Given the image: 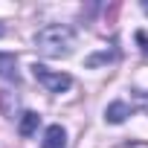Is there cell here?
Wrapping results in <instances>:
<instances>
[{
  "label": "cell",
  "mask_w": 148,
  "mask_h": 148,
  "mask_svg": "<svg viewBox=\"0 0 148 148\" xmlns=\"http://www.w3.org/2000/svg\"><path fill=\"white\" fill-rule=\"evenodd\" d=\"M35 47L47 58H67L73 52V47H76V32H73L70 26H61V23L44 26L35 35Z\"/></svg>",
  "instance_id": "cell-1"
},
{
  "label": "cell",
  "mask_w": 148,
  "mask_h": 148,
  "mask_svg": "<svg viewBox=\"0 0 148 148\" xmlns=\"http://www.w3.org/2000/svg\"><path fill=\"white\" fill-rule=\"evenodd\" d=\"M3 35H6V26H0V38H3Z\"/></svg>",
  "instance_id": "cell-10"
},
{
  "label": "cell",
  "mask_w": 148,
  "mask_h": 148,
  "mask_svg": "<svg viewBox=\"0 0 148 148\" xmlns=\"http://www.w3.org/2000/svg\"><path fill=\"white\" fill-rule=\"evenodd\" d=\"M136 41L142 44V52H148V35L145 32H136Z\"/></svg>",
  "instance_id": "cell-8"
},
{
  "label": "cell",
  "mask_w": 148,
  "mask_h": 148,
  "mask_svg": "<svg viewBox=\"0 0 148 148\" xmlns=\"http://www.w3.org/2000/svg\"><path fill=\"white\" fill-rule=\"evenodd\" d=\"M105 61H113V52H99V55H90V58H87V67H96V64H105Z\"/></svg>",
  "instance_id": "cell-7"
},
{
  "label": "cell",
  "mask_w": 148,
  "mask_h": 148,
  "mask_svg": "<svg viewBox=\"0 0 148 148\" xmlns=\"http://www.w3.org/2000/svg\"><path fill=\"white\" fill-rule=\"evenodd\" d=\"M38 125H41V116L29 110V113H23V116H21V125H18V134H21V136H32V134L38 131Z\"/></svg>",
  "instance_id": "cell-6"
},
{
  "label": "cell",
  "mask_w": 148,
  "mask_h": 148,
  "mask_svg": "<svg viewBox=\"0 0 148 148\" xmlns=\"http://www.w3.org/2000/svg\"><path fill=\"white\" fill-rule=\"evenodd\" d=\"M0 76H3L6 82H21V76H18V61H15V55H0Z\"/></svg>",
  "instance_id": "cell-5"
},
{
  "label": "cell",
  "mask_w": 148,
  "mask_h": 148,
  "mask_svg": "<svg viewBox=\"0 0 148 148\" xmlns=\"http://www.w3.org/2000/svg\"><path fill=\"white\" fill-rule=\"evenodd\" d=\"M128 116H131V108H128L125 102H110L108 110H105V119H108L110 125H122Z\"/></svg>",
  "instance_id": "cell-4"
},
{
  "label": "cell",
  "mask_w": 148,
  "mask_h": 148,
  "mask_svg": "<svg viewBox=\"0 0 148 148\" xmlns=\"http://www.w3.org/2000/svg\"><path fill=\"white\" fill-rule=\"evenodd\" d=\"M64 145H67V131H64L61 125H49L47 134H44L41 148H64Z\"/></svg>",
  "instance_id": "cell-3"
},
{
  "label": "cell",
  "mask_w": 148,
  "mask_h": 148,
  "mask_svg": "<svg viewBox=\"0 0 148 148\" xmlns=\"http://www.w3.org/2000/svg\"><path fill=\"white\" fill-rule=\"evenodd\" d=\"M142 9H145V15H148V0H142Z\"/></svg>",
  "instance_id": "cell-9"
},
{
  "label": "cell",
  "mask_w": 148,
  "mask_h": 148,
  "mask_svg": "<svg viewBox=\"0 0 148 148\" xmlns=\"http://www.w3.org/2000/svg\"><path fill=\"white\" fill-rule=\"evenodd\" d=\"M32 76L38 84H44L49 93H61V90H70L73 87V79L67 73H58V70H49L44 64H32Z\"/></svg>",
  "instance_id": "cell-2"
}]
</instances>
